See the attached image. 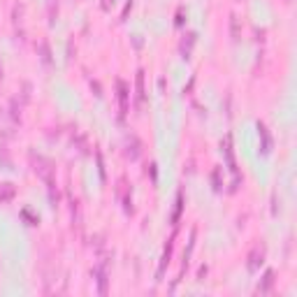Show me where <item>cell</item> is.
Wrapping results in <instances>:
<instances>
[{"instance_id": "obj_5", "label": "cell", "mask_w": 297, "mask_h": 297, "mask_svg": "<svg viewBox=\"0 0 297 297\" xmlns=\"http://www.w3.org/2000/svg\"><path fill=\"white\" fill-rule=\"evenodd\" d=\"M262 255H265V251H262L260 246H255L253 251H251V255H248V270L255 272L258 267L262 265Z\"/></svg>"}, {"instance_id": "obj_7", "label": "cell", "mask_w": 297, "mask_h": 297, "mask_svg": "<svg viewBox=\"0 0 297 297\" xmlns=\"http://www.w3.org/2000/svg\"><path fill=\"white\" fill-rule=\"evenodd\" d=\"M144 100V72H137V102Z\"/></svg>"}, {"instance_id": "obj_1", "label": "cell", "mask_w": 297, "mask_h": 297, "mask_svg": "<svg viewBox=\"0 0 297 297\" xmlns=\"http://www.w3.org/2000/svg\"><path fill=\"white\" fill-rule=\"evenodd\" d=\"M30 160H33V170H35V174L40 176L44 184L49 186V191L53 193V167H51V163H49L47 158H42V156H33Z\"/></svg>"}, {"instance_id": "obj_9", "label": "cell", "mask_w": 297, "mask_h": 297, "mask_svg": "<svg viewBox=\"0 0 297 297\" xmlns=\"http://www.w3.org/2000/svg\"><path fill=\"white\" fill-rule=\"evenodd\" d=\"M232 35H235V40L239 37V19L232 17Z\"/></svg>"}, {"instance_id": "obj_4", "label": "cell", "mask_w": 297, "mask_h": 297, "mask_svg": "<svg viewBox=\"0 0 297 297\" xmlns=\"http://www.w3.org/2000/svg\"><path fill=\"white\" fill-rule=\"evenodd\" d=\"M258 130H260V140H262V153H270L272 151V135L267 130V125L265 123H258Z\"/></svg>"}, {"instance_id": "obj_6", "label": "cell", "mask_w": 297, "mask_h": 297, "mask_svg": "<svg viewBox=\"0 0 297 297\" xmlns=\"http://www.w3.org/2000/svg\"><path fill=\"white\" fill-rule=\"evenodd\" d=\"M14 198V186L12 184H0V202H7Z\"/></svg>"}, {"instance_id": "obj_2", "label": "cell", "mask_w": 297, "mask_h": 297, "mask_svg": "<svg viewBox=\"0 0 297 297\" xmlns=\"http://www.w3.org/2000/svg\"><path fill=\"white\" fill-rule=\"evenodd\" d=\"M116 98H119V109H121V119L128 114V98H130V91H128V84L123 81V79H119L116 81Z\"/></svg>"}, {"instance_id": "obj_3", "label": "cell", "mask_w": 297, "mask_h": 297, "mask_svg": "<svg viewBox=\"0 0 297 297\" xmlns=\"http://www.w3.org/2000/svg\"><path fill=\"white\" fill-rule=\"evenodd\" d=\"M96 276H98V290H100V295H105L107 293V265H98L96 267Z\"/></svg>"}, {"instance_id": "obj_8", "label": "cell", "mask_w": 297, "mask_h": 297, "mask_svg": "<svg viewBox=\"0 0 297 297\" xmlns=\"http://www.w3.org/2000/svg\"><path fill=\"white\" fill-rule=\"evenodd\" d=\"M272 283H274V272H267V274H265V281H262V286L258 290H260V293H267V290L272 288Z\"/></svg>"}]
</instances>
